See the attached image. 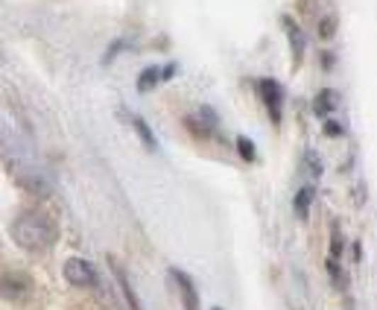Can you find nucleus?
<instances>
[{"instance_id": "2eb2a0df", "label": "nucleus", "mask_w": 377, "mask_h": 310, "mask_svg": "<svg viewBox=\"0 0 377 310\" xmlns=\"http://www.w3.org/2000/svg\"><path fill=\"white\" fill-rule=\"evenodd\" d=\"M325 132H327V135H339V132H342V126H339V123H334V121H327V123H325Z\"/></svg>"}, {"instance_id": "7ed1b4c3", "label": "nucleus", "mask_w": 377, "mask_h": 310, "mask_svg": "<svg viewBox=\"0 0 377 310\" xmlns=\"http://www.w3.org/2000/svg\"><path fill=\"white\" fill-rule=\"evenodd\" d=\"M64 278L74 284V287H91V284L97 281V270L82 258H70L64 264Z\"/></svg>"}, {"instance_id": "9d476101", "label": "nucleus", "mask_w": 377, "mask_h": 310, "mask_svg": "<svg viewBox=\"0 0 377 310\" xmlns=\"http://www.w3.org/2000/svg\"><path fill=\"white\" fill-rule=\"evenodd\" d=\"M158 79H161V70H158V67H147L144 74L137 77V88H140V91H152Z\"/></svg>"}, {"instance_id": "9b49d317", "label": "nucleus", "mask_w": 377, "mask_h": 310, "mask_svg": "<svg viewBox=\"0 0 377 310\" xmlns=\"http://www.w3.org/2000/svg\"><path fill=\"white\" fill-rule=\"evenodd\" d=\"M135 129H137V135H140V140H144V144L150 147V150H155L158 144H155V135H152V129L147 126V121H140V117H135Z\"/></svg>"}, {"instance_id": "423d86ee", "label": "nucleus", "mask_w": 377, "mask_h": 310, "mask_svg": "<svg viewBox=\"0 0 377 310\" xmlns=\"http://www.w3.org/2000/svg\"><path fill=\"white\" fill-rule=\"evenodd\" d=\"M108 264H111V272H114L117 284H120V290H123V296H126L129 307H132V310H140V301H137V296H135V290H132V284H129V275H126V270H123L120 264H117L114 258L108 260Z\"/></svg>"}, {"instance_id": "39448f33", "label": "nucleus", "mask_w": 377, "mask_h": 310, "mask_svg": "<svg viewBox=\"0 0 377 310\" xmlns=\"http://www.w3.org/2000/svg\"><path fill=\"white\" fill-rule=\"evenodd\" d=\"M170 278H173L176 290H179V296H181L184 310H199V296H196V287L191 284V278H187L184 272H179V270H170Z\"/></svg>"}, {"instance_id": "f8f14e48", "label": "nucleus", "mask_w": 377, "mask_h": 310, "mask_svg": "<svg viewBox=\"0 0 377 310\" xmlns=\"http://www.w3.org/2000/svg\"><path fill=\"white\" fill-rule=\"evenodd\" d=\"M327 272H331V278H334L337 287H339V290H345V272H342V267H339V260L327 258Z\"/></svg>"}, {"instance_id": "1a4fd4ad", "label": "nucleus", "mask_w": 377, "mask_h": 310, "mask_svg": "<svg viewBox=\"0 0 377 310\" xmlns=\"http://www.w3.org/2000/svg\"><path fill=\"white\" fill-rule=\"evenodd\" d=\"M339 106V97L331 91V88H325V91H319V97H316V103H313V109H316V114L319 117H327V114H334V109Z\"/></svg>"}, {"instance_id": "f03ea898", "label": "nucleus", "mask_w": 377, "mask_h": 310, "mask_svg": "<svg viewBox=\"0 0 377 310\" xmlns=\"http://www.w3.org/2000/svg\"><path fill=\"white\" fill-rule=\"evenodd\" d=\"M33 293V281L30 275H21V272H9L0 278V296L6 301H15V304H23Z\"/></svg>"}, {"instance_id": "6e6552de", "label": "nucleus", "mask_w": 377, "mask_h": 310, "mask_svg": "<svg viewBox=\"0 0 377 310\" xmlns=\"http://www.w3.org/2000/svg\"><path fill=\"white\" fill-rule=\"evenodd\" d=\"M313 196H316V187H313V184H304L298 194H296V217H298V220H308L310 205H313Z\"/></svg>"}, {"instance_id": "ddd939ff", "label": "nucleus", "mask_w": 377, "mask_h": 310, "mask_svg": "<svg viewBox=\"0 0 377 310\" xmlns=\"http://www.w3.org/2000/svg\"><path fill=\"white\" fill-rule=\"evenodd\" d=\"M237 150L243 153V158H246V161H254V147L249 144L246 138H237Z\"/></svg>"}, {"instance_id": "f257e3e1", "label": "nucleus", "mask_w": 377, "mask_h": 310, "mask_svg": "<svg viewBox=\"0 0 377 310\" xmlns=\"http://www.w3.org/2000/svg\"><path fill=\"white\" fill-rule=\"evenodd\" d=\"M12 240L23 252H47L56 243V223L44 211H27L12 223Z\"/></svg>"}, {"instance_id": "0eeeda50", "label": "nucleus", "mask_w": 377, "mask_h": 310, "mask_svg": "<svg viewBox=\"0 0 377 310\" xmlns=\"http://www.w3.org/2000/svg\"><path fill=\"white\" fill-rule=\"evenodd\" d=\"M284 33L290 35V44H293V62L298 65V62H301V53H304V33L298 30V23H296L290 15H284Z\"/></svg>"}, {"instance_id": "20e7f679", "label": "nucleus", "mask_w": 377, "mask_h": 310, "mask_svg": "<svg viewBox=\"0 0 377 310\" xmlns=\"http://www.w3.org/2000/svg\"><path fill=\"white\" fill-rule=\"evenodd\" d=\"M257 94H261V100L266 103L269 114H272V123L281 121V100H284V91L275 79H261L257 82Z\"/></svg>"}, {"instance_id": "4468645a", "label": "nucleus", "mask_w": 377, "mask_h": 310, "mask_svg": "<svg viewBox=\"0 0 377 310\" xmlns=\"http://www.w3.org/2000/svg\"><path fill=\"white\" fill-rule=\"evenodd\" d=\"M334 30H337V21H334V18H322V30H319V33H322V38H331V35H334Z\"/></svg>"}]
</instances>
